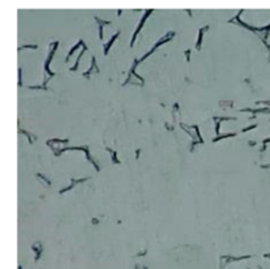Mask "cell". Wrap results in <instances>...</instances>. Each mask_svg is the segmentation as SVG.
Listing matches in <instances>:
<instances>
[{
    "label": "cell",
    "instance_id": "obj_1",
    "mask_svg": "<svg viewBox=\"0 0 270 269\" xmlns=\"http://www.w3.org/2000/svg\"><path fill=\"white\" fill-rule=\"evenodd\" d=\"M207 31V26L203 28L200 32H199V38H198V42H196V49H200V44H202V37H203V32Z\"/></svg>",
    "mask_w": 270,
    "mask_h": 269
},
{
    "label": "cell",
    "instance_id": "obj_2",
    "mask_svg": "<svg viewBox=\"0 0 270 269\" xmlns=\"http://www.w3.org/2000/svg\"><path fill=\"white\" fill-rule=\"evenodd\" d=\"M117 36H119V33H116V34H115V36H113V37H112V40H111V41H109L108 44H107V46H104V54H107V53H108V50H109V46H111V45H112V42L115 41L116 38H117Z\"/></svg>",
    "mask_w": 270,
    "mask_h": 269
}]
</instances>
